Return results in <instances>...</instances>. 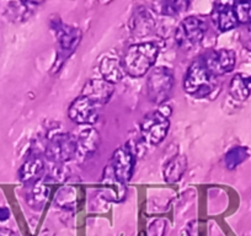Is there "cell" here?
<instances>
[{
    "mask_svg": "<svg viewBox=\"0 0 251 236\" xmlns=\"http://www.w3.org/2000/svg\"><path fill=\"white\" fill-rule=\"evenodd\" d=\"M174 73L165 67H156L149 73L147 79V95L156 105L166 102L173 93Z\"/></svg>",
    "mask_w": 251,
    "mask_h": 236,
    "instance_id": "3957f363",
    "label": "cell"
},
{
    "mask_svg": "<svg viewBox=\"0 0 251 236\" xmlns=\"http://www.w3.org/2000/svg\"><path fill=\"white\" fill-rule=\"evenodd\" d=\"M235 3V0H216L212 18L222 32L230 31L238 26L239 21L234 11Z\"/></svg>",
    "mask_w": 251,
    "mask_h": 236,
    "instance_id": "30bf717a",
    "label": "cell"
},
{
    "mask_svg": "<svg viewBox=\"0 0 251 236\" xmlns=\"http://www.w3.org/2000/svg\"><path fill=\"white\" fill-rule=\"evenodd\" d=\"M206 31L207 25L202 19L197 16H188L176 28L175 41L178 47L190 50L201 43Z\"/></svg>",
    "mask_w": 251,
    "mask_h": 236,
    "instance_id": "277c9868",
    "label": "cell"
},
{
    "mask_svg": "<svg viewBox=\"0 0 251 236\" xmlns=\"http://www.w3.org/2000/svg\"><path fill=\"white\" fill-rule=\"evenodd\" d=\"M234 11L238 18L239 24L243 25H250L251 24V0L249 1H239L235 3Z\"/></svg>",
    "mask_w": 251,
    "mask_h": 236,
    "instance_id": "7402d4cb",
    "label": "cell"
},
{
    "mask_svg": "<svg viewBox=\"0 0 251 236\" xmlns=\"http://www.w3.org/2000/svg\"><path fill=\"white\" fill-rule=\"evenodd\" d=\"M57 36L60 47L64 50H73L78 46L81 38V33L79 28L72 27L60 24L57 27Z\"/></svg>",
    "mask_w": 251,
    "mask_h": 236,
    "instance_id": "e0dca14e",
    "label": "cell"
},
{
    "mask_svg": "<svg viewBox=\"0 0 251 236\" xmlns=\"http://www.w3.org/2000/svg\"><path fill=\"white\" fill-rule=\"evenodd\" d=\"M78 153L76 138L69 133H58L48 141L46 156L54 163H67Z\"/></svg>",
    "mask_w": 251,
    "mask_h": 236,
    "instance_id": "5b68a950",
    "label": "cell"
},
{
    "mask_svg": "<svg viewBox=\"0 0 251 236\" xmlns=\"http://www.w3.org/2000/svg\"><path fill=\"white\" fill-rule=\"evenodd\" d=\"M100 134L96 129L94 128H85L79 133L78 138H76V143H78V151H81L83 154L90 155V154L95 153L100 145Z\"/></svg>",
    "mask_w": 251,
    "mask_h": 236,
    "instance_id": "2e32d148",
    "label": "cell"
},
{
    "mask_svg": "<svg viewBox=\"0 0 251 236\" xmlns=\"http://www.w3.org/2000/svg\"><path fill=\"white\" fill-rule=\"evenodd\" d=\"M133 23L134 26L133 28H132V31L134 32V35L139 36V37L147 36L149 32H151V30H153L154 20L148 11H141V13L137 14L136 20H134Z\"/></svg>",
    "mask_w": 251,
    "mask_h": 236,
    "instance_id": "d6986e66",
    "label": "cell"
},
{
    "mask_svg": "<svg viewBox=\"0 0 251 236\" xmlns=\"http://www.w3.org/2000/svg\"><path fill=\"white\" fill-rule=\"evenodd\" d=\"M68 116L71 121L76 124H95L99 121V106L89 98L80 96L69 106Z\"/></svg>",
    "mask_w": 251,
    "mask_h": 236,
    "instance_id": "ba28073f",
    "label": "cell"
},
{
    "mask_svg": "<svg viewBox=\"0 0 251 236\" xmlns=\"http://www.w3.org/2000/svg\"><path fill=\"white\" fill-rule=\"evenodd\" d=\"M170 122L168 117L158 112H151L144 116L141 122V134L144 142L151 145H158L165 139L169 132Z\"/></svg>",
    "mask_w": 251,
    "mask_h": 236,
    "instance_id": "8992f818",
    "label": "cell"
},
{
    "mask_svg": "<svg viewBox=\"0 0 251 236\" xmlns=\"http://www.w3.org/2000/svg\"><path fill=\"white\" fill-rule=\"evenodd\" d=\"M113 90V84L103 79H91L84 85L81 96L89 98L95 105L102 106L110 101Z\"/></svg>",
    "mask_w": 251,
    "mask_h": 236,
    "instance_id": "8fae6325",
    "label": "cell"
},
{
    "mask_svg": "<svg viewBox=\"0 0 251 236\" xmlns=\"http://www.w3.org/2000/svg\"><path fill=\"white\" fill-rule=\"evenodd\" d=\"M202 61L212 76H221L230 73L236 63L235 52L231 49H211L202 55Z\"/></svg>",
    "mask_w": 251,
    "mask_h": 236,
    "instance_id": "52a82bcc",
    "label": "cell"
},
{
    "mask_svg": "<svg viewBox=\"0 0 251 236\" xmlns=\"http://www.w3.org/2000/svg\"><path fill=\"white\" fill-rule=\"evenodd\" d=\"M9 216H10V212L6 207H0V221L8 220Z\"/></svg>",
    "mask_w": 251,
    "mask_h": 236,
    "instance_id": "603a6c76",
    "label": "cell"
},
{
    "mask_svg": "<svg viewBox=\"0 0 251 236\" xmlns=\"http://www.w3.org/2000/svg\"><path fill=\"white\" fill-rule=\"evenodd\" d=\"M236 3H239V1H249V0H235Z\"/></svg>",
    "mask_w": 251,
    "mask_h": 236,
    "instance_id": "d4e9b609",
    "label": "cell"
},
{
    "mask_svg": "<svg viewBox=\"0 0 251 236\" xmlns=\"http://www.w3.org/2000/svg\"><path fill=\"white\" fill-rule=\"evenodd\" d=\"M250 156V151L246 146H234L224 156V164L228 170H234L246 161Z\"/></svg>",
    "mask_w": 251,
    "mask_h": 236,
    "instance_id": "ac0fdd59",
    "label": "cell"
},
{
    "mask_svg": "<svg viewBox=\"0 0 251 236\" xmlns=\"http://www.w3.org/2000/svg\"><path fill=\"white\" fill-rule=\"evenodd\" d=\"M100 71L103 80L111 84L120 83L126 74L122 62L117 61L115 58H103L100 64Z\"/></svg>",
    "mask_w": 251,
    "mask_h": 236,
    "instance_id": "5bb4252c",
    "label": "cell"
},
{
    "mask_svg": "<svg viewBox=\"0 0 251 236\" xmlns=\"http://www.w3.org/2000/svg\"><path fill=\"white\" fill-rule=\"evenodd\" d=\"M45 161L38 156L27 159L19 171V177L24 184H36L45 173Z\"/></svg>",
    "mask_w": 251,
    "mask_h": 236,
    "instance_id": "7c38bea8",
    "label": "cell"
},
{
    "mask_svg": "<svg viewBox=\"0 0 251 236\" xmlns=\"http://www.w3.org/2000/svg\"><path fill=\"white\" fill-rule=\"evenodd\" d=\"M159 55V46L155 42H142L132 45L122 58L126 74L132 78L144 76L155 64Z\"/></svg>",
    "mask_w": 251,
    "mask_h": 236,
    "instance_id": "6da1fadb",
    "label": "cell"
},
{
    "mask_svg": "<svg viewBox=\"0 0 251 236\" xmlns=\"http://www.w3.org/2000/svg\"><path fill=\"white\" fill-rule=\"evenodd\" d=\"M111 166H112V171L116 180L121 184H127L133 176L134 166H136V156L126 146L118 148L113 153Z\"/></svg>",
    "mask_w": 251,
    "mask_h": 236,
    "instance_id": "9c48e42d",
    "label": "cell"
},
{
    "mask_svg": "<svg viewBox=\"0 0 251 236\" xmlns=\"http://www.w3.org/2000/svg\"><path fill=\"white\" fill-rule=\"evenodd\" d=\"M214 76L209 74L202 58H199L187 69L183 79V89L188 95L196 98L208 97L216 89Z\"/></svg>",
    "mask_w": 251,
    "mask_h": 236,
    "instance_id": "7a4b0ae2",
    "label": "cell"
},
{
    "mask_svg": "<svg viewBox=\"0 0 251 236\" xmlns=\"http://www.w3.org/2000/svg\"><path fill=\"white\" fill-rule=\"evenodd\" d=\"M187 170V158L185 155H176L164 166V180L168 184H175L182 179Z\"/></svg>",
    "mask_w": 251,
    "mask_h": 236,
    "instance_id": "4fadbf2b",
    "label": "cell"
},
{
    "mask_svg": "<svg viewBox=\"0 0 251 236\" xmlns=\"http://www.w3.org/2000/svg\"><path fill=\"white\" fill-rule=\"evenodd\" d=\"M0 236H16L15 233L9 229H0Z\"/></svg>",
    "mask_w": 251,
    "mask_h": 236,
    "instance_id": "cb8c5ba5",
    "label": "cell"
},
{
    "mask_svg": "<svg viewBox=\"0 0 251 236\" xmlns=\"http://www.w3.org/2000/svg\"><path fill=\"white\" fill-rule=\"evenodd\" d=\"M190 0H164L163 13L169 16H176L188 9Z\"/></svg>",
    "mask_w": 251,
    "mask_h": 236,
    "instance_id": "44dd1931",
    "label": "cell"
},
{
    "mask_svg": "<svg viewBox=\"0 0 251 236\" xmlns=\"http://www.w3.org/2000/svg\"><path fill=\"white\" fill-rule=\"evenodd\" d=\"M48 194H50V191H48L47 187L36 182V184H33L31 193L27 196V203L35 209L43 208L48 199Z\"/></svg>",
    "mask_w": 251,
    "mask_h": 236,
    "instance_id": "ffe728a7",
    "label": "cell"
},
{
    "mask_svg": "<svg viewBox=\"0 0 251 236\" xmlns=\"http://www.w3.org/2000/svg\"><path fill=\"white\" fill-rule=\"evenodd\" d=\"M229 93L236 101H245L251 95V75L235 74L229 85Z\"/></svg>",
    "mask_w": 251,
    "mask_h": 236,
    "instance_id": "9a60e30c",
    "label": "cell"
}]
</instances>
